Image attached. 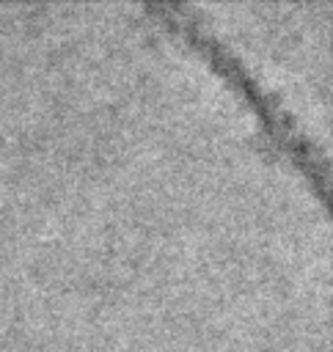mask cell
I'll list each match as a JSON object with an SVG mask.
<instances>
[{
  "label": "cell",
  "mask_w": 333,
  "mask_h": 352,
  "mask_svg": "<svg viewBox=\"0 0 333 352\" xmlns=\"http://www.w3.org/2000/svg\"><path fill=\"white\" fill-rule=\"evenodd\" d=\"M154 11H160L168 25H173L179 33H184L187 41L195 44V47L212 60V66H215L217 72H223V74L250 99V104L256 107V113H259V118H261L264 135H270V138L278 143V148H283L286 157H292V160L297 162V168L308 173V179L316 184V190L327 195V160L322 157V151L305 138V132L297 129L294 118L278 104L275 94H270V91H264V88L259 85V80H256L253 72L237 58V52H234L226 41H220V36L212 33V28H209L206 22L198 19L195 8L171 3V6H154Z\"/></svg>",
  "instance_id": "1"
}]
</instances>
